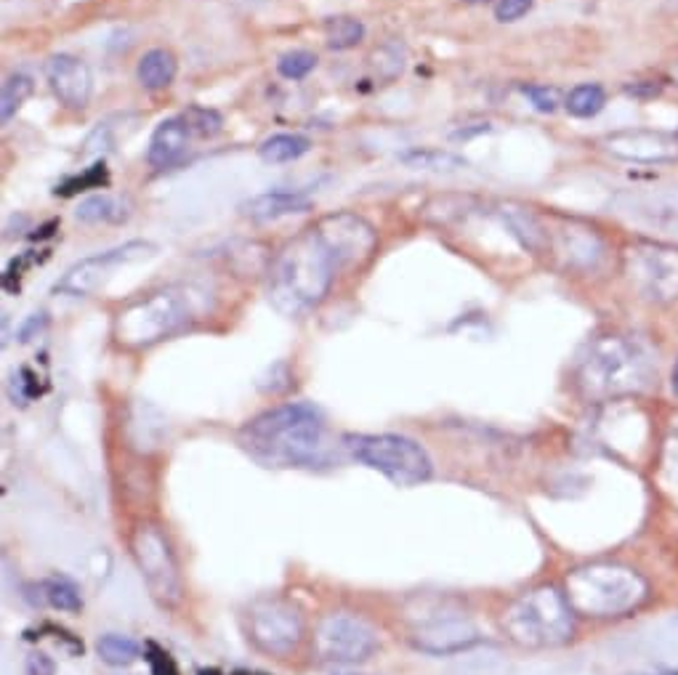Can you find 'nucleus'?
<instances>
[{
  "label": "nucleus",
  "mask_w": 678,
  "mask_h": 675,
  "mask_svg": "<svg viewBox=\"0 0 678 675\" xmlns=\"http://www.w3.org/2000/svg\"><path fill=\"white\" fill-rule=\"evenodd\" d=\"M373 64L381 70V75H383V67L389 64L391 75L397 78V75H402V70H405V56H402V48L394 46V43L378 48V51L373 54Z\"/></svg>",
  "instance_id": "27"
},
{
  "label": "nucleus",
  "mask_w": 678,
  "mask_h": 675,
  "mask_svg": "<svg viewBox=\"0 0 678 675\" xmlns=\"http://www.w3.org/2000/svg\"><path fill=\"white\" fill-rule=\"evenodd\" d=\"M133 553L152 596L163 604H176L181 598V582L165 537L157 529L141 527L133 537Z\"/></svg>",
  "instance_id": "7"
},
{
  "label": "nucleus",
  "mask_w": 678,
  "mask_h": 675,
  "mask_svg": "<svg viewBox=\"0 0 678 675\" xmlns=\"http://www.w3.org/2000/svg\"><path fill=\"white\" fill-rule=\"evenodd\" d=\"M633 277L657 298H678V248L639 245L628 250Z\"/></svg>",
  "instance_id": "9"
},
{
  "label": "nucleus",
  "mask_w": 678,
  "mask_h": 675,
  "mask_svg": "<svg viewBox=\"0 0 678 675\" xmlns=\"http://www.w3.org/2000/svg\"><path fill=\"white\" fill-rule=\"evenodd\" d=\"M314 649L328 662H362L378 649V630L354 614H328L314 633Z\"/></svg>",
  "instance_id": "5"
},
{
  "label": "nucleus",
  "mask_w": 678,
  "mask_h": 675,
  "mask_svg": "<svg viewBox=\"0 0 678 675\" xmlns=\"http://www.w3.org/2000/svg\"><path fill=\"white\" fill-rule=\"evenodd\" d=\"M195 139L192 131H189V125L179 117H171V120H163V123L157 125L155 133H152V139H149V149H147V160L152 168H168L179 160L184 152H187L189 141Z\"/></svg>",
  "instance_id": "12"
},
{
  "label": "nucleus",
  "mask_w": 678,
  "mask_h": 675,
  "mask_svg": "<svg viewBox=\"0 0 678 675\" xmlns=\"http://www.w3.org/2000/svg\"><path fill=\"white\" fill-rule=\"evenodd\" d=\"M248 633L264 652L285 654L298 644L304 622L296 606L285 601H261L248 612Z\"/></svg>",
  "instance_id": "8"
},
{
  "label": "nucleus",
  "mask_w": 678,
  "mask_h": 675,
  "mask_svg": "<svg viewBox=\"0 0 678 675\" xmlns=\"http://www.w3.org/2000/svg\"><path fill=\"white\" fill-rule=\"evenodd\" d=\"M628 213L660 232H678V192H649L628 197Z\"/></svg>",
  "instance_id": "13"
},
{
  "label": "nucleus",
  "mask_w": 678,
  "mask_h": 675,
  "mask_svg": "<svg viewBox=\"0 0 678 675\" xmlns=\"http://www.w3.org/2000/svg\"><path fill=\"white\" fill-rule=\"evenodd\" d=\"M503 221L508 224V229L522 240L524 248L530 250H540L546 245V229L540 224L538 218L527 213V210H516V208H503Z\"/></svg>",
  "instance_id": "20"
},
{
  "label": "nucleus",
  "mask_w": 678,
  "mask_h": 675,
  "mask_svg": "<svg viewBox=\"0 0 678 675\" xmlns=\"http://www.w3.org/2000/svg\"><path fill=\"white\" fill-rule=\"evenodd\" d=\"M673 388H676V391H678V367H676V370H673Z\"/></svg>",
  "instance_id": "32"
},
{
  "label": "nucleus",
  "mask_w": 678,
  "mask_h": 675,
  "mask_svg": "<svg viewBox=\"0 0 678 675\" xmlns=\"http://www.w3.org/2000/svg\"><path fill=\"white\" fill-rule=\"evenodd\" d=\"M607 152L636 165H663L678 160V139L663 131H617L604 139Z\"/></svg>",
  "instance_id": "10"
},
{
  "label": "nucleus",
  "mask_w": 678,
  "mask_h": 675,
  "mask_svg": "<svg viewBox=\"0 0 678 675\" xmlns=\"http://www.w3.org/2000/svg\"><path fill=\"white\" fill-rule=\"evenodd\" d=\"M46 80L56 99L70 109L88 107L94 94V78L88 64L72 54L51 56L46 64Z\"/></svg>",
  "instance_id": "11"
},
{
  "label": "nucleus",
  "mask_w": 678,
  "mask_h": 675,
  "mask_svg": "<svg viewBox=\"0 0 678 675\" xmlns=\"http://www.w3.org/2000/svg\"><path fill=\"white\" fill-rule=\"evenodd\" d=\"M351 458L383 474L397 487H415L431 476V458L423 444L402 434H351L343 439Z\"/></svg>",
  "instance_id": "3"
},
{
  "label": "nucleus",
  "mask_w": 678,
  "mask_h": 675,
  "mask_svg": "<svg viewBox=\"0 0 678 675\" xmlns=\"http://www.w3.org/2000/svg\"><path fill=\"white\" fill-rule=\"evenodd\" d=\"M32 91H35V83H32L30 75L16 72V75L6 78V83H3V94H0V120L8 123V120L22 109L24 101L30 99Z\"/></svg>",
  "instance_id": "21"
},
{
  "label": "nucleus",
  "mask_w": 678,
  "mask_h": 675,
  "mask_svg": "<svg viewBox=\"0 0 678 675\" xmlns=\"http://www.w3.org/2000/svg\"><path fill=\"white\" fill-rule=\"evenodd\" d=\"M43 596H46V601L51 606H56V609H62V612H75V609H80V590L72 585L70 580H64V577H54V580H48L46 585H43Z\"/></svg>",
  "instance_id": "25"
},
{
  "label": "nucleus",
  "mask_w": 678,
  "mask_h": 675,
  "mask_svg": "<svg viewBox=\"0 0 678 675\" xmlns=\"http://www.w3.org/2000/svg\"><path fill=\"white\" fill-rule=\"evenodd\" d=\"M314 67H317V54L304 51V48L282 54L280 62H277V72H280L282 78H288V80H304L306 75L314 70Z\"/></svg>",
  "instance_id": "26"
},
{
  "label": "nucleus",
  "mask_w": 678,
  "mask_h": 675,
  "mask_svg": "<svg viewBox=\"0 0 678 675\" xmlns=\"http://www.w3.org/2000/svg\"><path fill=\"white\" fill-rule=\"evenodd\" d=\"M625 94H631V96H657V94H660V86H655V83H633V86H625Z\"/></svg>",
  "instance_id": "31"
},
{
  "label": "nucleus",
  "mask_w": 678,
  "mask_h": 675,
  "mask_svg": "<svg viewBox=\"0 0 678 675\" xmlns=\"http://www.w3.org/2000/svg\"><path fill=\"white\" fill-rule=\"evenodd\" d=\"M365 40V24L354 16H333L325 22V43L330 51H349Z\"/></svg>",
  "instance_id": "19"
},
{
  "label": "nucleus",
  "mask_w": 678,
  "mask_h": 675,
  "mask_svg": "<svg viewBox=\"0 0 678 675\" xmlns=\"http://www.w3.org/2000/svg\"><path fill=\"white\" fill-rule=\"evenodd\" d=\"M240 210L250 221H274V218L312 210V200L301 192H264L253 200L242 202Z\"/></svg>",
  "instance_id": "14"
},
{
  "label": "nucleus",
  "mask_w": 678,
  "mask_h": 675,
  "mask_svg": "<svg viewBox=\"0 0 678 675\" xmlns=\"http://www.w3.org/2000/svg\"><path fill=\"white\" fill-rule=\"evenodd\" d=\"M27 675H54V665L43 654H32L27 662Z\"/></svg>",
  "instance_id": "30"
},
{
  "label": "nucleus",
  "mask_w": 678,
  "mask_h": 675,
  "mask_svg": "<svg viewBox=\"0 0 678 675\" xmlns=\"http://www.w3.org/2000/svg\"><path fill=\"white\" fill-rule=\"evenodd\" d=\"M312 149V141L301 133H274L258 147V157L269 165L293 163Z\"/></svg>",
  "instance_id": "17"
},
{
  "label": "nucleus",
  "mask_w": 678,
  "mask_h": 675,
  "mask_svg": "<svg viewBox=\"0 0 678 675\" xmlns=\"http://www.w3.org/2000/svg\"><path fill=\"white\" fill-rule=\"evenodd\" d=\"M75 218L83 224H120L128 218L123 200H117L112 194H88L86 200L78 202Z\"/></svg>",
  "instance_id": "16"
},
{
  "label": "nucleus",
  "mask_w": 678,
  "mask_h": 675,
  "mask_svg": "<svg viewBox=\"0 0 678 675\" xmlns=\"http://www.w3.org/2000/svg\"><path fill=\"white\" fill-rule=\"evenodd\" d=\"M181 120L189 125V131L195 139H213L224 128V117L216 109L208 107H189L181 112Z\"/></svg>",
  "instance_id": "24"
},
{
  "label": "nucleus",
  "mask_w": 678,
  "mask_h": 675,
  "mask_svg": "<svg viewBox=\"0 0 678 675\" xmlns=\"http://www.w3.org/2000/svg\"><path fill=\"white\" fill-rule=\"evenodd\" d=\"M189 319V298L179 290H160L117 314V341L131 349L152 346L176 333Z\"/></svg>",
  "instance_id": "4"
},
{
  "label": "nucleus",
  "mask_w": 678,
  "mask_h": 675,
  "mask_svg": "<svg viewBox=\"0 0 678 675\" xmlns=\"http://www.w3.org/2000/svg\"><path fill=\"white\" fill-rule=\"evenodd\" d=\"M399 163L413 168V171H429V173H455L468 168L463 157L442 152V149H410L405 155H399Z\"/></svg>",
  "instance_id": "18"
},
{
  "label": "nucleus",
  "mask_w": 678,
  "mask_h": 675,
  "mask_svg": "<svg viewBox=\"0 0 678 675\" xmlns=\"http://www.w3.org/2000/svg\"><path fill=\"white\" fill-rule=\"evenodd\" d=\"M604 104H607V94L596 83H583V86L572 88L567 96V112L572 117H583V120L599 115Z\"/></svg>",
  "instance_id": "22"
},
{
  "label": "nucleus",
  "mask_w": 678,
  "mask_h": 675,
  "mask_svg": "<svg viewBox=\"0 0 678 675\" xmlns=\"http://www.w3.org/2000/svg\"><path fill=\"white\" fill-rule=\"evenodd\" d=\"M532 3H535V0H498V3H495V19L503 24L519 22V19L530 11Z\"/></svg>",
  "instance_id": "28"
},
{
  "label": "nucleus",
  "mask_w": 678,
  "mask_h": 675,
  "mask_svg": "<svg viewBox=\"0 0 678 675\" xmlns=\"http://www.w3.org/2000/svg\"><path fill=\"white\" fill-rule=\"evenodd\" d=\"M96 649H99V657H102L107 665H131V662L139 660V644L133 641V638L128 636H117V633H107V636L99 638V644H96Z\"/></svg>",
  "instance_id": "23"
},
{
  "label": "nucleus",
  "mask_w": 678,
  "mask_h": 675,
  "mask_svg": "<svg viewBox=\"0 0 678 675\" xmlns=\"http://www.w3.org/2000/svg\"><path fill=\"white\" fill-rule=\"evenodd\" d=\"M375 242L373 224L357 213L341 210L322 216L277 256L269 277V301L288 317L314 309L328 295L338 272L362 264L375 250Z\"/></svg>",
  "instance_id": "1"
},
{
  "label": "nucleus",
  "mask_w": 678,
  "mask_h": 675,
  "mask_svg": "<svg viewBox=\"0 0 678 675\" xmlns=\"http://www.w3.org/2000/svg\"><path fill=\"white\" fill-rule=\"evenodd\" d=\"M242 447L264 466H314L325 458V420L312 404H282L242 428Z\"/></svg>",
  "instance_id": "2"
},
{
  "label": "nucleus",
  "mask_w": 678,
  "mask_h": 675,
  "mask_svg": "<svg viewBox=\"0 0 678 675\" xmlns=\"http://www.w3.org/2000/svg\"><path fill=\"white\" fill-rule=\"evenodd\" d=\"M155 253V245L149 242L133 240L125 242L120 248L104 250V253H96V256H88L83 261H78L75 266H70L67 272L62 274V280L56 282L54 290L62 295H72V298H86V295L96 293L102 288L104 282L110 280L112 272L120 269L125 264H133V261H141Z\"/></svg>",
  "instance_id": "6"
},
{
  "label": "nucleus",
  "mask_w": 678,
  "mask_h": 675,
  "mask_svg": "<svg viewBox=\"0 0 678 675\" xmlns=\"http://www.w3.org/2000/svg\"><path fill=\"white\" fill-rule=\"evenodd\" d=\"M463 3H487V0H463Z\"/></svg>",
  "instance_id": "33"
},
{
  "label": "nucleus",
  "mask_w": 678,
  "mask_h": 675,
  "mask_svg": "<svg viewBox=\"0 0 678 675\" xmlns=\"http://www.w3.org/2000/svg\"><path fill=\"white\" fill-rule=\"evenodd\" d=\"M524 94L530 96V101L535 104V109L540 112H554L559 107V94L554 88L548 86H524Z\"/></svg>",
  "instance_id": "29"
},
{
  "label": "nucleus",
  "mask_w": 678,
  "mask_h": 675,
  "mask_svg": "<svg viewBox=\"0 0 678 675\" xmlns=\"http://www.w3.org/2000/svg\"><path fill=\"white\" fill-rule=\"evenodd\" d=\"M176 72H179V62L176 56L168 48H152L147 54L139 59V67H136V78L147 91H163L176 80Z\"/></svg>",
  "instance_id": "15"
}]
</instances>
